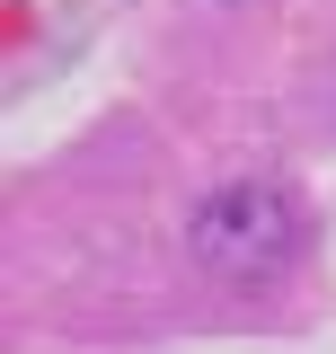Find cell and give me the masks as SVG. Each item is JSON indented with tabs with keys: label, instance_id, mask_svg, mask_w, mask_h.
<instances>
[{
	"label": "cell",
	"instance_id": "cell-1",
	"mask_svg": "<svg viewBox=\"0 0 336 354\" xmlns=\"http://www.w3.org/2000/svg\"><path fill=\"white\" fill-rule=\"evenodd\" d=\"M292 239H301V221L274 186H221L195 213V257L212 274H265V266L292 257Z\"/></svg>",
	"mask_w": 336,
	"mask_h": 354
}]
</instances>
